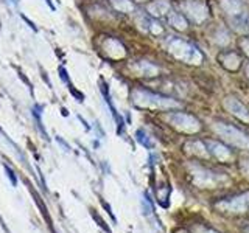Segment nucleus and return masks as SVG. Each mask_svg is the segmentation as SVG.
<instances>
[{
    "instance_id": "obj_1",
    "label": "nucleus",
    "mask_w": 249,
    "mask_h": 233,
    "mask_svg": "<svg viewBox=\"0 0 249 233\" xmlns=\"http://www.w3.org/2000/svg\"><path fill=\"white\" fill-rule=\"evenodd\" d=\"M132 103L137 107H150V109H171L179 107V103L168 97H162L158 93H151L142 89H136L132 92Z\"/></svg>"
},
{
    "instance_id": "obj_2",
    "label": "nucleus",
    "mask_w": 249,
    "mask_h": 233,
    "mask_svg": "<svg viewBox=\"0 0 249 233\" xmlns=\"http://www.w3.org/2000/svg\"><path fill=\"white\" fill-rule=\"evenodd\" d=\"M168 50L175 58L187 62V64H199L202 61V56L196 50V47L182 41V39H171L168 44Z\"/></svg>"
},
{
    "instance_id": "obj_3",
    "label": "nucleus",
    "mask_w": 249,
    "mask_h": 233,
    "mask_svg": "<svg viewBox=\"0 0 249 233\" xmlns=\"http://www.w3.org/2000/svg\"><path fill=\"white\" fill-rule=\"evenodd\" d=\"M213 131L220 137H223L228 143L243 148V150H249V137L233 126H229V124L224 123H213Z\"/></svg>"
},
{
    "instance_id": "obj_4",
    "label": "nucleus",
    "mask_w": 249,
    "mask_h": 233,
    "mask_svg": "<svg viewBox=\"0 0 249 233\" xmlns=\"http://www.w3.org/2000/svg\"><path fill=\"white\" fill-rule=\"evenodd\" d=\"M167 121L171 124V126H175L181 131H185V132H196L199 131V121L195 118L192 115H187V114H182V112H171L167 115Z\"/></svg>"
},
{
    "instance_id": "obj_5",
    "label": "nucleus",
    "mask_w": 249,
    "mask_h": 233,
    "mask_svg": "<svg viewBox=\"0 0 249 233\" xmlns=\"http://www.w3.org/2000/svg\"><path fill=\"white\" fill-rule=\"evenodd\" d=\"M216 207L231 213H246L249 212V193L240 194V196H235V198L224 199L221 202H218Z\"/></svg>"
},
{
    "instance_id": "obj_6",
    "label": "nucleus",
    "mask_w": 249,
    "mask_h": 233,
    "mask_svg": "<svg viewBox=\"0 0 249 233\" xmlns=\"http://www.w3.org/2000/svg\"><path fill=\"white\" fill-rule=\"evenodd\" d=\"M182 10L187 13V16L196 23H201L207 19V8L199 0H185L182 3Z\"/></svg>"
},
{
    "instance_id": "obj_7",
    "label": "nucleus",
    "mask_w": 249,
    "mask_h": 233,
    "mask_svg": "<svg viewBox=\"0 0 249 233\" xmlns=\"http://www.w3.org/2000/svg\"><path fill=\"white\" fill-rule=\"evenodd\" d=\"M224 107L228 109L232 115H235L237 118L243 120V121H249V109L235 97H226L224 98Z\"/></svg>"
},
{
    "instance_id": "obj_8",
    "label": "nucleus",
    "mask_w": 249,
    "mask_h": 233,
    "mask_svg": "<svg viewBox=\"0 0 249 233\" xmlns=\"http://www.w3.org/2000/svg\"><path fill=\"white\" fill-rule=\"evenodd\" d=\"M193 177H195V181H196L199 185H212V183H216V179L218 176L215 173H212V171H209L206 168H196V166H193Z\"/></svg>"
},
{
    "instance_id": "obj_9",
    "label": "nucleus",
    "mask_w": 249,
    "mask_h": 233,
    "mask_svg": "<svg viewBox=\"0 0 249 233\" xmlns=\"http://www.w3.org/2000/svg\"><path fill=\"white\" fill-rule=\"evenodd\" d=\"M206 146H207L209 154L215 155L218 160H228L231 157V151L224 145H221V143H218V142H207Z\"/></svg>"
},
{
    "instance_id": "obj_10",
    "label": "nucleus",
    "mask_w": 249,
    "mask_h": 233,
    "mask_svg": "<svg viewBox=\"0 0 249 233\" xmlns=\"http://www.w3.org/2000/svg\"><path fill=\"white\" fill-rule=\"evenodd\" d=\"M229 22L232 28L238 31V33H245L248 30V22H249V17L246 13H240V14H235V16H229Z\"/></svg>"
},
{
    "instance_id": "obj_11",
    "label": "nucleus",
    "mask_w": 249,
    "mask_h": 233,
    "mask_svg": "<svg viewBox=\"0 0 249 233\" xmlns=\"http://www.w3.org/2000/svg\"><path fill=\"white\" fill-rule=\"evenodd\" d=\"M168 10H170L168 0H156V2H153L148 6V11H150V14L154 16V17H160V16H163Z\"/></svg>"
},
{
    "instance_id": "obj_12",
    "label": "nucleus",
    "mask_w": 249,
    "mask_h": 233,
    "mask_svg": "<svg viewBox=\"0 0 249 233\" xmlns=\"http://www.w3.org/2000/svg\"><path fill=\"white\" fill-rule=\"evenodd\" d=\"M105 47H106V50L109 51V54H111V56H114V58H122V56H124L123 45L119 41H115V39H107V41L105 42Z\"/></svg>"
},
{
    "instance_id": "obj_13",
    "label": "nucleus",
    "mask_w": 249,
    "mask_h": 233,
    "mask_svg": "<svg viewBox=\"0 0 249 233\" xmlns=\"http://www.w3.org/2000/svg\"><path fill=\"white\" fill-rule=\"evenodd\" d=\"M221 6L223 10L226 11V14L229 16H235V14H240L243 13V5H241L240 0H221Z\"/></svg>"
},
{
    "instance_id": "obj_14",
    "label": "nucleus",
    "mask_w": 249,
    "mask_h": 233,
    "mask_svg": "<svg viewBox=\"0 0 249 233\" xmlns=\"http://www.w3.org/2000/svg\"><path fill=\"white\" fill-rule=\"evenodd\" d=\"M134 67H136L137 72L140 75H143V76H154V75H158V72H159L158 67L153 66L151 62H146V61H139Z\"/></svg>"
},
{
    "instance_id": "obj_15",
    "label": "nucleus",
    "mask_w": 249,
    "mask_h": 233,
    "mask_svg": "<svg viewBox=\"0 0 249 233\" xmlns=\"http://www.w3.org/2000/svg\"><path fill=\"white\" fill-rule=\"evenodd\" d=\"M168 22H170V25L173 27V28H176V30L184 31L187 28V20L182 17L181 14H178V13H171L170 17H168Z\"/></svg>"
},
{
    "instance_id": "obj_16",
    "label": "nucleus",
    "mask_w": 249,
    "mask_h": 233,
    "mask_svg": "<svg viewBox=\"0 0 249 233\" xmlns=\"http://www.w3.org/2000/svg\"><path fill=\"white\" fill-rule=\"evenodd\" d=\"M112 5L115 6V10L122 13H129L134 10V5H132L131 0H112Z\"/></svg>"
},
{
    "instance_id": "obj_17",
    "label": "nucleus",
    "mask_w": 249,
    "mask_h": 233,
    "mask_svg": "<svg viewBox=\"0 0 249 233\" xmlns=\"http://www.w3.org/2000/svg\"><path fill=\"white\" fill-rule=\"evenodd\" d=\"M213 41L218 44V45H228L231 42V37L228 34V31H226L224 28H218L216 33L213 36Z\"/></svg>"
},
{
    "instance_id": "obj_18",
    "label": "nucleus",
    "mask_w": 249,
    "mask_h": 233,
    "mask_svg": "<svg viewBox=\"0 0 249 233\" xmlns=\"http://www.w3.org/2000/svg\"><path fill=\"white\" fill-rule=\"evenodd\" d=\"M136 135H137V142H139L140 145H143L145 148H153V146H154L153 138H151L150 135H148L143 129H139Z\"/></svg>"
},
{
    "instance_id": "obj_19",
    "label": "nucleus",
    "mask_w": 249,
    "mask_h": 233,
    "mask_svg": "<svg viewBox=\"0 0 249 233\" xmlns=\"http://www.w3.org/2000/svg\"><path fill=\"white\" fill-rule=\"evenodd\" d=\"M224 66L228 67L229 70H237L238 66H240V59L237 54H233V53H229L228 56L224 58Z\"/></svg>"
},
{
    "instance_id": "obj_20",
    "label": "nucleus",
    "mask_w": 249,
    "mask_h": 233,
    "mask_svg": "<svg viewBox=\"0 0 249 233\" xmlns=\"http://www.w3.org/2000/svg\"><path fill=\"white\" fill-rule=\"evenodd\" d=\"M148 30H150L153 34H160V33H162V28L159 27V23H158V22H151V20H150V25H148Z\"/></svg>"
},
{
    "instance_id": "obj_21",
    "label": "nucleus",
    "mask_w": 249,
    "mask_h": 233,
    "mask_svg": "<svg viewBox=\"0 0 249 233\" xmlns=\"http://www.w3.org/2000/svg\"><path fill=\"white\" fill-rule=\"evenodd\" d=\"M240 45H241V49H243V51H245V53L248 54V56H249V37H246V39H241Z\"/></svg>"
},
{
    "instance_id": "obj_22",
    "label": "nucleus",
    "mask_w": 249,
    "mask_h": 233,
    "mask_svg": "<svg viewBox=\"0 0 249 233\" xmlns=\"http://www.w3.org/2000/svg\"><path fill=\"white\" fill-rule=\"evenodd\" d=\"M240 168H241V171H243V173L249 177V160H245V162L240 165Z\"/></svg>"
},
{
    "instance_id": "obj_23",
    "label": "nucleus",
    "mask_w": 249,
    "mask_h": 233,
    "mask_svg": "<svg viewBox=\"0 0 249 233\" xmlns=\"http://www.w3.org/2000/svg\"><path fill=\"white\" fill-rule=\"evenodd\" d=\"M59 73H61V80L62 81H64V83H69V78H67V72H66V70L64 68H59Z\"/></svg>"
},
{
    "instance_id": "obj_24",
    "label": "nucleus",
    "mask_w": 249,
    "mask_h": 233,
    "mask_svg": "<svg viewBox=\"0 0 249 233\" xmlns=\"http://www.w3.org/2000/svg\"><path fill=\"white\" fill-rule=\"evenodd\" d=\"M198 232L199 233H216L215 230H210V229H206V227H198Z\"/></svg>"
},
{
    "instance_id": "obj_25",
    "label": "nucleus",
    "mask_w": 249,
    "mask_h": 233,
    "mask_svg": "<svg viewBox=\"0 0 249 233\" xmlns=\"http://www.w3.org/2000/svg\"><path fill=\"white\" fill-rule=\"evenodd\" d=\"M22 19H23V20H25V22H27V23H28V25H30V27H31V28H33V30H35V31H36V27H35V25H33V22H31V20H28V19H27V17H25V16H22Z\"/></svg>"
},
{
    "instance_id": "obj_26",
    "label": "nucleus",
    "mask_w": 249,
    "mask_h": 233,
    "mask_svg": "<svg viewBox=\"0 0 249 233\" xmlns=\"http://www.w3.org/2000/svg\"><path fill=\"white\" fill-rule=\"evenodd\" d=\"M6 171H8V173H10V177H11V181H13V183H16V177L13 176V173H11V169H10V168H8V166H6Z\"/></svg>"
},
{
    "instance_id": "obj_27",
    "label": "nucleus",
    "mask_w": 249,
    "mask_h": 233,
    "mask_svg": "<svg viewBox=\"0 0 249 233\" xmlns=\"http://www.w3.org/2000/svg\"><path fill=\"white\" fill-rule=\"evenodd\" d=\"M47 3H49V6L52 8V10H54V5H53V3L50 2V0H47Z\"/></svg>"
},
{
    "instance_id": "obj_28",
    "label": "nucleus",
    "mask_w": 249,
    "mask_h": 233,
    "mask_svg": "<svg viewBox=\"0 0 249 233\" xmlns=\"http://www.w3.org/2000/svg\"><path fill=\"white\" fill-rule=\"evenodd\" d=\"M13 2H14V5H18V3H19V0H13Z\"/></svg>"
},
{
    "instance_id": "obj_29",
    "label": "nucleus",
    "mask_w": 249,
    "mask_h": 233,
    "mask_svg": "<svg viewBox=\"0 0 249 233\" xmlns=\"http://www.w3.org/2000/svg\"><path fill=\"white\" fill-rule=\"evenodd\" d=\"M246 72H248V76H249V67H248V70H246Z\"/></svg>"
}]
</instances>
